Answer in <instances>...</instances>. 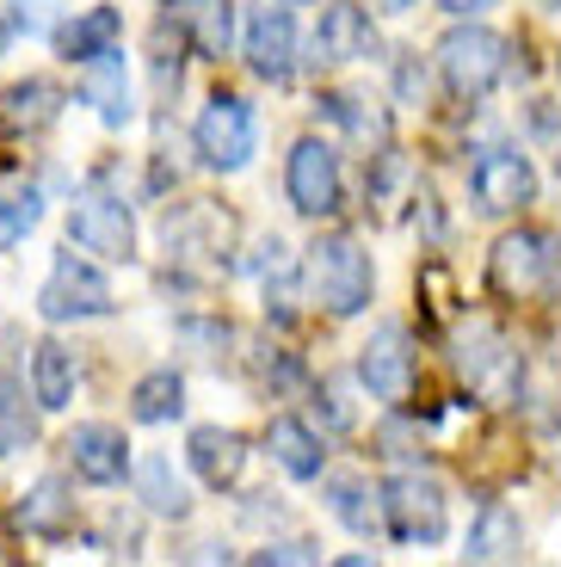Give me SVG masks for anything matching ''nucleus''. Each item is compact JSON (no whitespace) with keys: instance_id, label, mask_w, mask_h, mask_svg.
I'll return each instance as SVG.
<instances>
[{"instance_id":"32","label":"nucleus","mask_w":561,"mask_h":567,"mask_svg":"<svg viewBox=\"0 0 561 567\" xmlns=\"http://www.w3.org/2000/svg\"><path fill=\"white\" fill-rule=\"evenodd\" d=\"M395 93H401V105H426V93H432V74L414 50H401V62H395Z\"/></svg>"},{"instance_id":"7","label":"nucleus","mask_w":561,"mask_h":567,"mask_svg":"<svg viewBox=\"0 0 561 567\" xmlns=\"http://www.w3.org/2000/svg\"><path fill=\"white\" fill-rule=\"evenodd\" d=\"M543 192V173L519 142H481L469 161V198L481 216H524Z\"/></svg>"},{"instance_id":"24","label":"nucleus","mask_w":561,"mask_h":567,"mask_svg":"<svg viewBox=\"0 0 561 567\" xmlns=\"http://www.w3.org/2000/svg\"><path fill=\"white\" fill-rule=\"evenodd\" d=\"M50 38H57L62 62H86V56H99V50L124 43V13H118V7H86V13H74L69 25L50 31Z\"/></svg>"},{"instance_id":"42","label":"nucleus","mask_w":561,"mask_h":567,"mask_svg":"<svg viewBox=\"0 0 561 567\" xmlns=\"http://www.w3.org/2000/svg\"><path fill=\"white\" fill-rule=\"evenodd\" d=\"M284 7H309V0H284Z\"/></svg>"},{"instance_id":"3","label":"nucleus","mask_w":561,"mask_h":567,"mask_svg":"<svg viewBox=\"0 0 561 567\" xmlns=\"http://www.w3.org/2000/svg\"><path fill=\"white\" fill-rule=\"evenodd\" d=\"M457 370H463V383L476 389L488 408H519L524 395V352L512 340H506L493 321H463L457 327Z\"/></svg>"},{"instance_id":"37","label":"nucleus","mask_w":561,"mask_h":567,"mask_svg":"<svg viewBox=\"0 0 561 567\" xmlns=\"http://www.w3.org/2000/svg\"><path fill=\"white\" fill-rule=\"evenodd\" d=\"M438 13H450V19H481L488 7H500V0H432Z\"/></svg>"},{"instance_id":"6","label":"nucleus","mask_w":561,"mask_h":567,"mask_svg":"<svg viewBox=\"0 0 561 567\" xmlns=\"http://www.w3.org/2000/svg\"><path fill=\"white\" fill-rule=\"evenodd\" d=\"M192 148H197V161H204L211 173L253 167V155H259V112H253L241 93L216 86L211 100L197 105V117H192Z\"/></svg>"},{"instance_id":"36","label":"nucleus","mask_w":561,"mask_h":567,"mask_svg":"<svg viewBox=\"0 0 561 567\" xmlns=\"http://www.w3.org/2000/svg\"><path fill=\"white\" fill-rule=\"evenodd\" d=\"M43 0H13V13H7V31H38L43 13H38Z\"/></svg>"},{"instance_id":"5","label":"nucleus","mask_w":561,"mask_h":567,"mask_svg":"<svg viewBox=\"0 0 561 567\" xmlns=\"http://www.w3.org/2000/svg\"><path fill=\"white\" fill-rule=\"evenodd\" d=\"M105 315H118L112 278L99 271V259H81L74 247H62L50 259V278L38 284V321L69 327V321H105Z\"/></svg>"},{"instance_id":"41","label":"nucleus","mask_w":561,"mask_h":567,"mask_svg":"<svg viewBox=\"0 0 561 567\" xmlns=\"http://www.w3.org/2000/svg\"><path fill=\"white\" fill-rule=\"evenodd\" d=\"M555 370H561V333H555Z\"/></svg>"},{"instance_id":"15","label":"nucleus","mask_w":561,"mask_h":567,"mask_svg":"<svg viewBox=\"0 0 561 567\" xmlns=\"http://www.w3.org/2000/svg\"><path fill=\"white\" fill-rule=\"evenodd\" d=\"M74 93H81V105H93V117L105 130H130V124H136V86H130L124 43H112V50L74 62Z\"/></svg>"},{"instance_id":"20","label":"nucleus","mask_w":561,"mask_h":567,"mask_svg":"<svg viewBox=\"0 0 561 567\" xmlns=\"http://www.w3.org/2000/svg\"><path fill=\"white\" fill-rule=\"evenodd\" d=\"M13 518H19L26 537H69L74 518H81V506H74V487L62 482V475H38V482L19 494Z\"/></svg>"},{"instance_id":"22","label":"nucleus","mask_w":561,"mask_h":567,"mask_svg":"<svg viewBox=\"0 0 561 567\" xmlns=\"http://www.w3.org/2000/svg\"><path fill=\"white\" fill-rule=\"evenodd\" d=\"M74 389H81V364H74L69 346L62 340L31 346V401H38V413H62L74 401Z\"/></svg>"},{"instance_id":"34","label":"nucleus","mask_w":561,"mask_h":567,"mask_svg":"<svg viewBox=\"0 0 561 567\" xmlns=\"http://www.w3.org/2000/svg\"><path fill=\"white\" fill-rule=\"evenodd\" d=\"M247 561H259V567H272V561H322V549H315L309 537H284V543H266V549H253Z\"/></svg>"},{"instance_id":"25","label":"nucleus","mask_w":561,"mask_h":567,"mask_svg":"<svg viewBox=\"0 0 561 567\" xmlns=\"http://www.w3.org/2000/svg\"><path fill=\"white\" fill-rule=\"evenodd\" d=\"M62 112V86L43 81V74H31V81L7 86L0 93V124L7 130H26V136H38V130H50Z\"/></svg>"},{"instance_id":"30","label":"nucleus","mask_w":561,"mask_h":567,"mask_svg":"<svg viewBox=\"0 0 561 567\" xmlns=\"http://www.w3.org/2000/svg\"><path fill=\"white\" fill-rule=\"evenodd\" d=\"M38 439V401H26V389L0 370V456L26 451Z\"/></svg>"},{"instance_id":"27","label":"nucleus","mask_w":561,"mask_h":567,"mask_svg":"<svg viewBox=\"0 0 561 567\" xmlns=\"http://www.w3.org/2000/svg\"><path fill=\"white\" fill-rule=\"evenodd\" d=\"M185 413V377L173 364H155V370H142L136 389H130V420L136 425H167Z\"/></svg>"},{"instance_id":"8","label":"nucleus","mask_w":561,"mask_h":567,"mask_svg":"<svg viewBox=\"0 0 561 567\" xmlns=\"http://www.w3.org/2000/svg\"><path fill=\"white\" fill-rule=\"evenodd\" d=\"M561 278V241L549 228H506L488 254V284L512 302L543 297L549 284Z\"/></svg>"},{"instance_id":"21","label":"nucleus","mask_w":561,"mask_h":567,"mask_svg":"<svg viewBox=\"0 0 561 567\" xmlns=\"http://www.w3.org/2000/svg\"><path fill=\"white\" fill-rule=\"evenodd\" d=\"M130 482H136V499H142V512H155V518H192V482H185L180 468H173V456H142V463H130Z\"/></svg>"},{"instance_id":"11","label":"nucleus","mask_w":561,"mask_h":567,"mask_svg":"<svg viewBox=\"0 0 561 567\" xmlns=\"http://www.w3.org/2000/svg\"><path fill=\"white\" fill-rule=\"evenodd\" d=\"M161 241H167V259L197 271H223L228 266V247H235V216L211 198H185L167 210L161 223Z\"/></svg>"},{"instance_id":"40","label":"nucleus","mask_w":561,"mask_h":567,"mask_svg":"<svg viewBox=\"0 0 561 567\" xmlns=\"http://www.w3.org/2000/svg\"><path fill=\"white\" fill-rule=\"evenodd\" d=\"M161 7H192V0H161Z\"/></svg>"},{"instance_id":"19","label":"nucleus","mask_w":561,"mask_h":567,"mask_svg":"<svg viewBox=\"0 0 561 567\" xmlns=\"http://www.w3.org/2000/svg\"><path fill=\"white\" fill-rule=\"evenodd\" d=\"M266 451L272 463L290 475V482H322V468H327V444L322 432H315L309 420H296V413H272L266 425Z\"/></svg>"},{"instance_id":"29","label":"nucleus","mask_w":561,"mask_h":567,"mask_svg":"<svg viewBox=\"0 0 561 567\" xmlns=\"http://www.w3.org/2000/svg\"><path fill=\"white\" fill-rule=\"evenodd\" d=\"M38 223H43V185H31V179L0 185V254L19 247Z\"/></svg>"},{"instance_id":"9","label":"nucleus","mask_w":561,"mask_h":567,"mask_svg":"<svg viewBox=\"0 0 561 567\" xmlns=\"http://www.w3.org/2000/svg\"><path fill=\"white\" fill-rule=\"evenodd\" d=\"M284 198L309 223H327V216L346 210V173H339L334 142H322V136L290 142V155H284Z\"/></svg>"},{"instance_id":"31","label":"nucleus","mask_w":561,"mask_h":567,"mask_svg":"<svg viewBox=\"0 0 561 567\" xmlns=\"http://www.w3.org/2000/svg\"><path fill=\"white\" fill-rule=\"evenodd\" d=\"M192 43L204 62H223L235 50V7L228 0H197L192 7Z\"/></svg>"},{"instance_id":"18","label":"nucleus","mask_w":561,"mask_h":567,"mask_svg":"<svg viewBox=\"0 0 561 567\" xmlns=\"http://www.w3.org/2000/svg\"><path fill=\"white\" fill-rule=\"evenodd\" d=\"M315 105H322L327 124H334L346 142H358V148H382V142H389V130H395L389 105L370 100V93H358V86H327Z\"/></svg>"},{"instance_id":"43","label":"nucleus","mask_w":561,"mask_h":567,"mask_svg":"<svg viewBox=\"0 0 561 567\" xmlns=\"http://www.w3.org/2000/svg\"><path fill=\"white\" fill-rule=\"evenodd\" d=\"M555 74H561V56H555Z\"/></svg>"},{"instance_id":"4","label":"nucleus","mask_w":561,"mask_h":567,"mask_svg":"<svg viewBox=\"0 0 561 567\" xmlns=\"http://www.w3.org/2000/svg\"><path fill=\"white\" fill-rule=\"evenodd\" d=\"M377 512H382V530L407 549H426V543H445L450 537V494L445 482L420 475V468H401L377 487Z\"/></svg>"},{"instance_id":"14","label":"nucleus","mask_w":561,"mask_h":567,"mask_svg":"<svg viewBox=\"0 0 561 567\" xmlns=\"http://www.w3.org/2000/svg\"><path fill=\"white\" fill-rule=\"evenodd\" d=\"M241 56H247V69L259 74L266 86H284L296 74L303 38H296V13L284 7V0L253 7V13H247V25H241Z\"/></svg>"},{"instance_id":"16","label":"nucleus","mask_w":561,"mask_h":567,"mask_svg":"<svg viewBox=\"0 0 561 567\" xmlns=\"http://www.w3.org/2000/svg\"><path fill=\"white\" fill-rule=\"evenodd\" d=\"M62 451H69L74 475H81V482H93V487H118V482L130 475V439L118 432L112 420H86V425H74Z\"/></svg>"},{"instance_id":"28","label":"nucleus","mask_w":561,"mask_h":567,"mask_svg":"<svg viewBox=\"0 0 561 567\" xmlns=\"http://www.w3.org/2000/svg\"><path fill=\"white\" fill-rule=\"evenodd\" d=\"M365 204H377L382 216H389L395 204H420V179H414L407 155H395L389 142H382L377 155H370V173H365Z\"/></svg>"},{"instance_id":"1","label":"nucleus","mask_w":561,"mask_h":567,"mask_svg":"<svg viewBox=\"0 0 561 567\" xmlns=\"http://www.w3.org/2000/svg\"><path fill=\"white\" fill-rule=\"evenodd\" d=\"M303 290L327 321H358L377 297V266L351 235L334 228V235H315L309 254H303Z\"/></svg>"},{"instance_id":"10","label":"nucleus","mask_w":561,"mask_h":567,"mask_svg":"<svg viewBox=\"0 0 561 567\" xmlns=\"http://www.w3.org/2000/svg\"><path fill=\"white\" fill-rule=\"evenodd\" d=\"M69 247L105 259V266H130V259H136V216H130V204L118 198V192H105V185L74 192V204H69Z\"/></svg>"},{"instance_id":"23","label":"nucleus","mask_w":561,"mask_h":567,"mask_svg":"<svg viewBox=\"0 0 561 567\" xmlns=\"http://www.w3.org/2000/svg\"><path fill=\"white\" fill-rule=\"evenodd\" d=\"M519 555H524V518L500 499H488L463 537V561H519Z\"/></svg>"},{"instance_id":"2","label":"nucleus","mask_w":561,"mask_h":567,"mask_svg":"<svg viewBox=\"0 0 561 567\" xmlns=\"http://www.w3.org/2000/svg\"><path fill=\"white\" fill-rule=\"evenodd\" d=\"M438 74H445V86L457 100H469V105L488 100V93L506 86V74H512V38L463 19V25H450L438 38Z\"/></svg>"},{"instance_id":"35","label":"nucleus","mask_w":561,"mask_h":567,"mask_svg":"<svg viewBox=\"0 0 561 567\" xmlns=\"http://www.w3.org/2000/svg\"><path fill=\"white\" fill-rule=\"evenodd\" d=\"M155 93L161 100L180 93V43H173V56H167V25H161V50H155Z\"/></svg>"},{"instance_id":"38","label":"nucleus","mask_w":561,"mask_h":567,"mask_svg":"<svg viewBox=\"0 0 561 567\" xmlns=\"http://www.w3.org/2000/svg\"><path fill=\"white\" fill-rule=\"evenodd\" d=\"M370 7H377V13H407L414 0H370Z\"/></svg>"},{"instance_id":"26","label":"nucleus","mask_w":561,"mask_h":567,"mask_svg":"<svg viewBox=\"0 0 561 567\" xmlns=\"http://www.w3.org/2000/svg\"><path fill=\"white\" fill-rule=\"evenodd\" d=\"M322 506L334 512L351 537H377V530H382L377 487H370L365 475H327V482H322Z\"/></svg>"},{"instance_id":"12","label":"nucleus","mask_w":561,"mask_h":567,"mask_svg":"<svg viewBox=\"0 0 561 567\" xmlns=\"http://www.w3.org/2000/svg\"><path fill=\"white\" fill-rule=\"evenodd\" d=\"M351 377H358V389H365L370 401H382V408H401V401L414 395V383H420V358H414L407 327H401V321H377V327H370V340L358 346V364H351Z\"/></svg>"},{"instance_id":"39","label":"nucleus","mask_w":561,"mask_h":567,"mask_svg":"<svg viewBox=\"0 0 561 567\" xmlns=\"http://www.w3.org/2000/svg\"><path fill=\"white\" fill-rule=\"evenodd\" d=\"M531 7H543V13H561V0H531Z\"/></svg>"},{"instance_id":"17","label":"nucleus","mask_w":561,"mask_h":567,"mask_svg":"<svg viewBox=\"0 0 561 567\" xmlns=\"http://www.w3.org/2000/svg\"><path fill=\"white\" fill-rule=\"evenodd\" d=\"M185 468H192L204 487H235L241 468H247V439H241L235 425H192L185 432Z\"/></svg>"},{"instance_id":"33","label":"nucleus","mask_w":561,"mask_h":567,"mask_svg":"<svg viewBox=\"0 0 561 567\" xmlns=\"http://www.w3.org/2000/svg\"><path fill=\"white\" fill-rule=\"evenodd\" d=\"M315 401H322L327 425H339V432L358 425V413H351V401H346V377H322V383H315Z\"/></svg>"},{"instance_id":"13","label":"nucleus","mask_w":561,"mask_h":567,"mask_svg":"<svg viewBox=\"0 0 561 567\" xmlns=\"http://www.w3.org/2000/svg\"><path fill=\"white\" fill-rule=\"evenodd\" d=\"M370 56H382L370 7H358V0H327L322 19H315V38H309V62L315 69H351V62H370Z\"/></svg>"}]
</instances>
